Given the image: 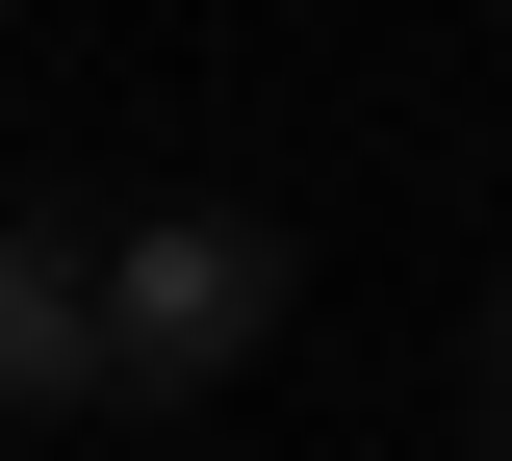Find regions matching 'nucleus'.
Instances as JSON below:
<instances>
[{
    "mask_svg": "<svg viewBox=\"0 0 512 461\" xmlns=\"http://www.w3.org/2000/svg\"><path fill=\"white\" fill-rule=\"evenodd\" d=\"M0 410H103V231L0 205Z\"/></svg>",
    "mask_w": 512,
    "mask_h": 461,
    "instance_id": "f03ea898",
    "label": "nucleus"
},
{
    "mask_svg": "<svg viewBox=\"0 0 512 461\" xmlns=\"http://www.w3.org/2000/svg\"><path fill=\"white\" fill-rule=\"evenodd\" d=\"M461 461H512V385H487V410H461Z\"/></svg>",
    "mask_w": 512,
    "mask_h": 461,
    "instance_id": "7ed1b4c3",
    "label": "nucleus"
},
{
    "mask_svg": "<svg viewBox=\"0 0 512 461\" xmlns=\"http://www.w3.org/2000/svg\"><path fill=\"white\" fill-rule=\"evenodd\" d=\"M487 385H512V282H487Z\"/></svg>",
    "mask_w": 512,
    "mask_h": 461,
    "instance_id": "20e7f679",
    "label": "nucleus"
},
{
    "mask_svg": "<svg viewBox=\"0 0 512 461\" xmlns=\"http://www.w3.org/2000/svg\"><path fill=\"white\" fill-rule=\"evenodd\" d=\"M282 333V231L256 205H128L103 231V410H180Z\"/></svg>",
    "mask_w": 512,
    "mask_h": 461,
    "instance_id": "f257e3e1",
    "label": "nucleus"
}]
</instances>
